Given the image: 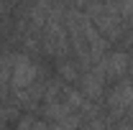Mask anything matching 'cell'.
Returning <instances> with one entry per match:
<instances>
[{"label": "cell", "mask_w": 133, "mask_h": 130, "mask_svg": "<svg viewBox=\"0 0 133 130\" xmlns=\"http://www.w3.org/2000/svg\"><path fill=\"white\" fill-rule=\"evenodd\" d=\"M87 18L92 20V26L97 28L102 36H105V41L108 38H123V33H125V23H123V16H120V8L118 5H97V3H87V5H79Z\"/></svg>", "instance_id": "1"}, {"label": "cell", "mask_w": 133, "mask_h": 130, "mask_svg": "<svg viewBox=\"0 0 133 130\" xmlns=\"http://www.w3.org/2000/svg\"><path fill=\"white\" fill-rule=\"evenodd\" d=\"M131 61H133V59L125 54V51H110V54L102 56V61H100V71H102L105 79H123V77L128 74Z\"/></svg>", "instance_id": "2"}, {"label": "cell", "mask_w": 133, "mask_h": 130, "mask_svg": "<svg viewBox=\"0 0 133 130\" xmlns=\"http://www.w3.org/2000/svg\"><path fill=\"white\" fill-rule=\"evenodd\" d=\"M21 130H46V125L44 122H36V120H23Z\"/></svg>", "instance_id": "3"}, {"label": "cell", "mask_w": 133, "mask_h": 130, "mask_svg": "<svg viewBox=\"0 0 133 130\" xmlns=\"http://www.w3.org/2000/svg\"><path fill=\"white\" fill-rule=\"evenodd\" d=\"M123 130H133V122H131V125H123Z\"/></svg>", "instance_id": "4"}, {"label": "cell", "mask_w": 133, "mask_h": 130, "mask_svg": "<svg viewBox=\"0 0 133 130\" xmlns=\"http://www.w3.org/2000/svg\"><path fill=\"white\" fill-rule=\"evenodd\" d=\"M5 10H8V8H5V5H0V13H5ZM0 20H3V18H0Z\"/></svg>", "instance_id": "5"}]
</instances>
